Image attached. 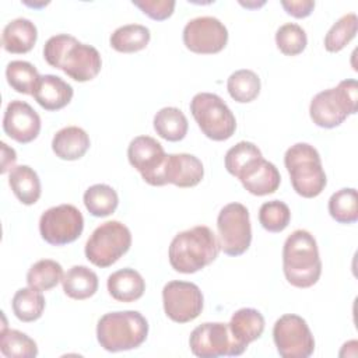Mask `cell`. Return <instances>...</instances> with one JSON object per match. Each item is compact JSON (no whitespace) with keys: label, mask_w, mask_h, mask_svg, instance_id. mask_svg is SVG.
<instances>
[{"label":"cell","mask_w":358,"mask_h":358,"mask_svg":"<svg viewBox=\"0 0 358 358\" xmlns=\"http://www.w3.org/2000/svg\"><path fill=\"white\" fill-rule=\"evenodd\" d=\"M15 161H17V154L14 148L8 147L4 141H1V173H6L10 169H14Z\"/></svg>","instance_id":"cell-41"},{"label":"cell","mask_w":358,"mask_h":358,"mask_svg":"<svg viewBox=\"0 0 358 358\" xmlns=\"http://www.w3.org/2000/svg\"><path fill=\"white\" fill-rule=\"evenodd\" d=\"M6 78L8 85L25 95H32L41 76L34 64L24 60H13L6 67Z\"/></svg>","instance_id":"cell-34"},{"label":"cell","mask_w":358,"mask_h":358,"mask_svg":"<svg viewBox=\"0 0 358 358\" xmlns=\"http://www.w3.org/2000/svg\"><path fill=\"white\" fill-rule=\"evenodd\" d=\"M289 221V207L281 200L266 201L259 208V222L268 232L277 234L284 231L288 227Z\"/></svg>","instance_id":"cell-36"},{"label":"cell","mask_w":358,"mask_h":358,"mask_svg":"<svg viewBox=\"0 0 358 358\" xmlns=\"http://www.w3.org/2000/svg\"><path fill=\"white\" fill-rule=\"evenodd\" d=\"M358 105V83L347 78L337 87L317 92L309 105L312 122L323 129L340 126L350 115L357 112Z\"/></svg>","instance_id":"cell-6"},{"label":"cell","mask_w":358,"mask_h":358,"mask_svg":"<svg viewBox=\"0 0 358 358\" xmlns=\"http://www.w3.org/2000/svg\"><path fill=\"white\" fill-rule=\"evenodd\" d=\"M4 133L21 144L34 141L41 131V117L25 101H11L3 116Z\"/></svg>","instance_id":"cell-16"},{"label":"cell","mask_w":358,"mask_h":358,"mask_svg":"<svg viewBox=\"0 0 358 358\" xmlns=\"http://www.w3.org/2000/svg\"><path fill=\"white\" fill-rule=\"evenodd\" d=\"M154 130L166 141H180L187 134L189 123L185 113L175 106H165L154 116Z\"/></svg>","instance_id":"cell-26"},{"label":"cell","mask_w":358,"mask_h":358,"mask_svg":"<svg viewBox=\"0 0 358 358\" xmlns=\"http://www.w3.org/2000/svg\"><path fill=\"white\" fill-rule=\"evenodd\" d=\"M43 57L49 66L62 70L78 83L95 78L102 69L99 52L67 34L50 36L43 46Z\"/></svg>","instance_id":"cell-1"},{"label":"cell","mask_w":358,"mask_h":358,"mask_svg":"<svg viewBox=\"0 0 358 358\" xmlns=\"http://www.w3.org/2000/svg\"><path fill=\"white\" fill-rule=\"evenodd\" d=\"M190 112L201 133L213 141H225L236 130V119L221 96L199 92L190 101Z\"/></svg>","instance_id":"cell-7"},{"label":"cell","mask_w":358,"mask_h":358,"mask_svg":"<svg viewBox=\"0 0 358 358\" xmlns=\"http://www.w3.org/2000/svg\"><path fill=\"white\" fill-rule=\"evenodd\" d=\"M220 249L228 256L243 255L252 242V225L248 208L241 203H228L217 217Z\"/></svg>","instance_id":"cell-9"},{"label":"cell","mask_w":358,"mask_h":358,"mask_svg":"<svg viewBox=\"0 0 358 358\" xmlns=\"http://www.w3.org/2000/svg\"><path fill=\"white\" fill-rule=\"evenodd\" d=\"M38 29L28 18H15L10 21L1 34L3 49L8 53H28L36 43Z\"/></svg>","instance_id":"cell-20"},{"label":"cell","mask_w":358,"mask_h":358,"mask_svg":"<svg viewBox=\"0 0 358 358\" xmlns=\"http://www.w3.org/2000/svg\"><path fill=\"white\" fill-rule=\"evenodd\" d=\"M275 45L285 56H296L305 50L308 45V36L301 25L287 22L277 29Z\"/></svg>","instance_id":"cell-37"},{"label":"cell","mask_w":358,"mask_h":358,"mask_svg":"<svg viewBox=\"0 0 358 358\" xmlns=\"http://www.w3.org/2000/svg\"><path fill=\"white\" fill-rule=\"evenodd\" d=\"M204 176V168L201 161L186 152L168 154L164 179L165 183L175 185L178 187H193L201 182Z\"/></svg>","instance_id":"cell-18"},{"label":"cell","mask_w":358,"mask_h":358,"mask_svg":"<svg viewBox=\"0 0 358 358\" xmlns=\"http://www.w3.org/2000/svg\"><path fill=\"white\" fill-rule=\"evenodd\" d=\"M8 185L14 196L25 206L35 204L41 197V179L28 165H18L8 175Z\"/></svg>","instance_id":"cell-24"},{"label":"cell","mask_w":358,"mask_h":358,"mask_svg":"<svg viewBox=\"0 0 358 358\" xmlns=\"http://www.w3.org/2000/svg\"><path fill=\"white\" fill-rule=\"evenodd\" d=\"M284 165L289 173L292 189L305 199L319 196L326 185V173L322 166L320 154L308 143L291 145L284 155Z\"/></svg>","instance_id":"cell-5"},{"label":"cell","mask_w":358,"mask_h":358,"mask_svg":"<svg viewBox=\"0 0 358 358\" xmlns=\"http://www.w3.org/2000/svg\"><path fill=\"white\" fill-rule=\"evenodd\" d=\"M260 87L259 76L249 69L236 70L227 80L228 94L239 103H249L255 101L260 94Z\"/></svg>","instance_id":"cell-30"},{"label":"cell","mask_w":358,"mask_h":358,"mask_svg":"<svg viewBox=\"0 0 358 358\" xmlns=\"http://www.w3.org/2000/svg\"><path fill=\"white\" fill-rule=\"evenodd\" d=\"M285 280L296 288H309L322 274V260L315 236L306 229H295L282 246Z\"/></svg>","instance_id":"cell-3"},{"label":"cell","mask_w":358,"mask_h":358,"mask_svg":"<svg viewBox=\"0 0 358 358\" xmlns=\"http://www.w3.org/2000/svg\"><path fill=\"white\" fill-rule=\"evenodd\" d=\"M131 3L155 21H164L169 18L175 10L173 0H133Z\"/></svg>","instance_id":"cell-39"},{"label":"cell","mask_w":358,"mask_h":358,"mask_svg":"<svg viewBox=\"0 0 358 358\" xmlns=\"http://www.w3.org/2000/svg\"><path fill=\"white\" fill-rule=\"evenodd\" d=\"M73 87L63 78L53 74H45L41 76L32 96L41 108L53 112L67 106L73 98Z\"/></svg>","instance_id":"cell-19"},{"label":"cell","mask_w":358,"mask_h":358,"mask_svg":"<svg viewBox=\"0 0 358 358\" xmlns=\"http://www.w3.org/2000/svg\"><path fill=\"white\" fill-rule=\"evenodd\" d=\"M329 213L338 224H354L358 220V193L354 187H344L333 193L327 204Z\"/></svg>","instance_id":"cell-32"},{"label":"cell","mask_w":358,"mask_h":358,"mask_svg":"<svg viewBox=\"0 0 358 358\" xmlns=\"http://www.w3.org/2000/svg\"><path fill=\"white\" fill-rule=\"evenodd\" d=\"M165 315L176 323H189L203 310L204 298L200 288L189 281H169L162 288Z\"/></svg>","instance_id":"cell-14"},{"label":"cell","mask_w":358,"mask_h":358,"mask_svg":"<svg viewBox=\"0 0 358 358\" xmlns=\"http://www.w3.org/2000/svg\"><path fill=\"white\" fill-rule=\"evenodd\" d=\"M0 351L7 358H34L38 355V345L28 334L3 326Z\"/></svg>","instance_id":"cell-33"},{"label":"cell","mask_w":358,"mask_h":358,"mask_svg":"<svg viewBox=\"0 0 358 358\" xmlns=\"http://www.w3.org/2000/svg\"><path fill=\"white\" fill-rule=\"evenodd\" d=\"M148 336V322L137 310L105 313L96 324V340L109 352L129 351L140 347Z\"/></svg>","instance_id":"cell-4"},{"label":"cell","mask_w":358,"mask_h":358,"mask_svg":"<svg viewBox=\"0 0 358 358\" xmlns=\"http://www.w3.org/2000/svg\"><path fill=\"white\" fill-rule=\"evenodd\" d=\"M281 6L287 11V14L295 18H305L312 14L315 8V1L313 0H282Z\"/></svg>","instance_id":"cell-40"},{"label":"cell","mask_w":358,"mask_h":358,"mask_svg":"<svg viewBox=\"0 0 358 358\" xmlns=\"http://www.w3.org/2000/svg\"><path fill=\"white\" fill-rule=\"evenodd\" d=\"M109 295L119 302H134L145 291V281L134 268H120L112 273L106 281Z\"/></svg>","instance_id":"cell-23"},{"label":"cell","mask_w":358,"mask_h":358,"mask_svg":"<svg viewBox=\"0 0 358 358\" xmlns=\"http://www.w3.org/2000/svg\"><path fill=\"white\" fill-rule=\"evenodd\" d=\"M189 347L199 358L238 357L245 352L229 330L228 323L206 322L197 326L189 337Z\"/></svg>","instance_id":"cell-12"},{"label":"cell","mask_w":358,"mask_h":358,"mask_svg":"<svg viewBox=\"0 0 358 358\" xmlns=\"http://www.w3.org/2000/svg\"><path fill=\"white\" fill-rule=\"evenodd\" d=\"M151 39L150 29L141 24H127L116 28L109 38L110 46L120 53L143 50Z\"/></svg>","instance_id":"cell-27"},{"label":"cell","mask_w":358,"mask_h":358,"mask_svg":"<svg viewBox=\"0 0 358 358\" xmlns=\"http://www.w3.org/2000/svg\"><path fill=\"white\" fill-rule=\"evenodd\" d=\"M13 312L15 317L24 323L38 320L45 309V298L42 291L35 289L32 287L20 288L11 301Z\"/></svg>","instance_id":"cell-29"},{"label":"cell","mask_w":358,"mask_h":358,"mask_svg":"<svg viewBox=\"0 0 358 358\" xmlns=\"http://www.w3.org/2000/svg\"><path fill=\"white\" fill-rule=\"evenodd\" d=\"M260 148L250 141H239L234 147H231L225 154V169L235 178L241 173V171L249 165L253 159L260 158Z\"/></svg>","instance_id":"cell-38"},{"label":"cell","mask_w":358,"mask_h":358,"mask_svg":"<svg viewBox=\"0 0 358 358\" xmlns=\"http://www.w3.org/2000/svg\"><path fill=\"white\" fill-rule=\"evenodd\" d=\"M228 324L235 341L246 350L250 343L262 337L266 322L257 309L242 308L232 315Z\"/></svg>","instance_id":"cell-21"},{"label":"cell","mask_w":358,"mask_h":358,"mask_svg":"<svg viewBox=\"0 0 358 358\" xmlns=\"http://www.w3.org/2000/svg\"><path fill=\"white\" fill-rule=\"evenodd\" d=\"M358 18L355 13H348L340 17L324 36V49L330 53H337L344 49L357 35Z\"/></svg>","instance_id":"cell-35"},{"label":"cell","mask_w":358,"mask_h":358,"mask_svg":"<svg viewBox=\"0 0 358 358\" xmlns=\"http://www.w3.org/2000/svg\"><path fill=\"white\" fill-rule=\"evenodd\" d=\"M131 246V232L120 221H106L96 227L85 243V257L96 267L115 264Z\"/></svg>","instance_id":"cell-8"},{"label":"cell","mask_w":358,"mask_h":358,"mask_svg":"<svg viewBox=\"0 0 358 358\" xmlns=\"http://www.w3.org/2000/svg\"><path fill=\"white\" fill-rule=\"evenodd\" d=\"M90 136L78 126L60 129L52 140V150L60 159L76 161L85 155L90 148Z\"/></svg>","instance_id":"cell-22"},{"label":"cell","mask_w":358,"mask_h":358,"mask_svg":"<svg viewBox=\"0 0 358 358\" xmlns=\"http://www.w3.org/2000/svg\"><path fill=\"white\" fill-rule=\"evenodd\" d=\"M220 250L215 234L206 225H197L175 235L168 257L175 271L193 274L211 264Z\"/></svg>","instance_id":"cell-2"},{"label":"cell","mask_w":358,"mask_h":358,"mask_svg":"<svg viewBox=\"0 0 358 358\" xmlns=\"http://www.w3.org/2000/svg\"><path fill=\"white\" fill-rule=\"evenodd\" d=\"M182 38L190 52L197 55H214L227 46L228 29L215 17H196L185 25Z\"/></svg>","instance_id":"cell-15"},{"label":"cell","mask_w":358,"mask_h":358,"mask_svg":"<svg viewBox=\"0 0 358 358\" xmlns=\"http://www.w3.org/2000/svg\"><path fill=\"white\" fill-rule=\"evenodd\" d=\"M84 206L94 217H108L115 213L119 204L116 190L105 183L90 186L84 193Z\"/></svg>","instance_id":"cell-28"},{"label":"cell","mask_w":358,"mask_h":358,"mask_svg":"<svg viewBox=\"0 0 358 358\" xmlns=\"http://www.w3.org/2000/svg\"><path fill=\"white\" fill-rule=\"evenodd\" d=\"M64 277L60 263L52 259H42L34 263L27 273V284L39 291L55 288Z\"/></svg>","instance_id":"cell-31"},{"label":"cell","mask_w":358,"mask_h":358,"mask_svg":"<svg viewBox=\"0 0 358 358\" xmlns=\"http://www.w3.org/2000/svg\"><path fill=\"white\" fill-rule=\"evenodd\" d=\"M84 229V217L73 204H59L48 208L39 218V232L45 242L63 246L80 238Z\"/></svg>","instance_id":"cell-11"},{"label":"cell","mask_w":358,"mask_h":358,"mask_svg":"<svg viewBox=\"0 0 358 358\" xmlns=\"http://www.w3.org/2000/svg\"><path fill=\"white\" fill-rule=\"evenodd\" d=\"M62 285L69 298L83 301L98 291V275L87 266H73L64 274Z\"/></svg>","instance_id":"cell-25"},{"label":"cell","mask_w":358,"mask_h":358,"mask_svg":"<svg viewBox=\"0 0 358 358\" xmlns=\"http://www.w3.org/2000/svg\"><path fill=\"white\" fill-rule=\"evenodd\" d=\"M238 179L242 186L255 196L271 194L281 183V175L277 166L263 157L256 158L246 165L238 175Z\"/></svg>","instance_id":"cell-17"},{"label":"cell","mask_w":358,"mask_h":358,"mask_svg":"<svg viewBox=\"0 0 358 358\" xmlns=\"http://www.w3.org/2000/svg\"><path fill=\"white\" fill-rule=\"evenodd\" d=\"M273 340L282 358H308L315 351V338L306 320L294 313L275 320Z\"/></svg>","instance_id":"cell-10"},{"label":"cell","mask_w":358,"mask_h":358,"mask_svg":"<svg viewBox=\"0 0 358 358\" xmlns=\"http://www.w3.org/2000/svg\"><path fill=\"white\" fill-rule=\"evenodd\" d=\"M129 162L151 186H164L166 154L159 141L150 136L134 137L127 147Z\"/></svg>","instance_id":"cell-13"}]
</instances>
